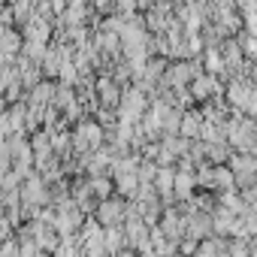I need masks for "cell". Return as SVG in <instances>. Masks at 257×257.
Masks as SVG:
<instances>
[{
	"label": "cell",
	"instance_id": "cell-1",
	"mask_svg": "<svg viewBox=\"0 0 257 257\" xmlns=\"http://www.w3.org/2000/svg\"><path fill=\"white\" fill-rule=\"evenodd\" d=\"M100 140H103L100 124L82 121V124L76 127V149H79V152H94V149H100Z\"/></svg>",
	"mask_w": 257,
	"mask_h": 257
},
{
	"label": "cell",
	"instance_id": "cell-2",
	"mask_svg": "<svg viewBox=\"0 0 257 257\" xmlns=\"http://www.w3.org/2000/svg\"><path fill=\"white\" fill-rule=\"evenodd\" d=\"M143 109H146V97H143L140 91H127V94H124L121 112H124V121H127V124L140 121V118H143Z\"/></svg>",
	"mask_w": 257,
	"mask_h": 257
},
{
	"label": "cell",
	"instance_id": "cell-3",
	"mask_svg": "<svg viewBox=\"0 0 257 257\" xmlns=\"http://www.w3.org/2000/svg\"><path fill=\"white\" fill-rule=\"evenodd\" d=\"M227 97H230V103H233V106H245L248 112L254 109V91H251V85H239V82H233Z\"/></svg>",
	"mask_w": 257,
	"mask_h": 257
},
{
	"label": "cell",
	"instance_id": "cell-4",
	"mask_svg": "<svg viewBox=\"0 0 257 257\" xmlns=\"http://www.w3.org/2000/svg\"><path fill=\"white\" fill-rule=\"evenodd\" d=\"M194 185H197V179H194V173H191V170L173 173V194H179V197H191Z\"/></svg>",
	"mask_w": 257,
	"mask_h": 257
},
{
	"label": "cell",
	"instance_id": "cell-5",
	"mask_svg": "<svg viewBox=\"0 0 257 257\" xmlns=\"http://www.w3.org/2000/svg\"><path fill=\"white\" fill-rule=\"evenodd\" d=\"M121 218H124L121 200H106V203L100 206V221H103V224H118Z\"/></svg>",
	"mask_w": 257,
	"mask_h": 257
},
{
	"label": "cell",
	"instance_id": "cell-6",
	"mask_svg": "<svg viewBox=\"0 0 257 257\" xmlns=\"http://www.w3.org/2000/svg\"><path fill=\"white\" fill-rule=\"evenodd\" d=\"M155 188H158V194H164V197H170V194H173V170H170L167 164H164V167L158 170Z\"/></svg>",
	"mask_w": 257,
	"mask_h": 257
},
{
	"label": "cell",
	"instance_id": "cell-7",
	"mask_svg": "<svg viewBox=\"0 0 257 257\" xmlns=\"http://www.w3.org/2000/svg\"><path fill=\"white\" fill-rule=\"evenodd\" d=\"M179 131H182V137H185V140H197V137H200V118L185 115V118L179 121Z\"/></svg>",
	"mask_w": 257,
	"mask_h": 257
},
{
	"label": "cell",
	"instance_id": "cell-8",
	"mask_svg": "<svg viewBox=\"0 0 257 257\" xmlns=\"http://www.w3.org/2000/svg\"><path fill=\"white\" fill-rule=\"evenodd\" d=\"M236 185V176L224 167H215L212 170V188H233Z\"/></svg>",
	"mask_w": 257,
	"mask_h": 257
},
{
	"label": "cell",
	"instance_id": "cell-9",
	"mask_svg": "<svg viewBox=\"0 0 257 257\" xmlns=\"http://www.w3.org/2000/svg\"><path fill=\"white\" fill-rule=\"evenodd\" d=\"M25 200H28V203H43V200H46V188H43L40 179H31V182L25 185Z\"/></svg>",
	"mask_w": 257,
	"mask_h": 257
},
{
	"label": "cell",
	"instance_id": "cell-10",
	"mask_svg": "<svg viewBox=\"0 0 257 257\" xmlns=\"http://www.w3.org/2000/svg\"><path fill=\"white\" fill-rule=\"evenodd\" d=\"M233 170L236 173H242V182H248L251 179V173H254V161L245 155V158H233Z\"/></svg>",
	"mask_w": 257,
	"mask_h": 257
},
{
	"label": "cell",
	"instance_id": "cell-11",
	"mask_svg": "<svg viewBox=\"0 0 257 257\" xmlns=\"http://www.w3.org/2000/svg\"><path fill=\"white\" fill-rule=\"evenodd\" d=\"M103 248H106V251H118V248H121V230H118V227H109V230L103 233Z\"/></svg>",
	"mask_w": 257,
	"mask_h": 257
},
{
	"label": "cell",
	"instance_id": "cell-12",
	"mask_svg": "<svg viewBox=\"0 0 257 257\" xmlns=\"http://www.w3.org/2000/svg\"><path fill=\"white\" fill-rule=\"evenodd\" d=\"M215 88H218V85H215V79H203V76H200V79L194 82V97H200V100H203V97H209Z\"/></svg>",
	"mask_w": 257,
	"mask_h": 257
},
{
	"label": "cell",
	"instance_id": "cell-13",
	"mask_svg": "<svg viewBox=\"0 0 257 257\" xmlns=\"http://www.w3.org/2000/svg\"><path fill=\"white\" fill-rule=\"evenodd\" d=\"M100 97H103V103H106V106L118 100V91H115V85H112L109 79H100Z\"/></svg>",
	"mask_w": 257,
	"mask_h": 257
},
{
	"label": "cell",
	"instance_id": "cell-14",
	"mask_svg": "<svg viewBox=\"0 0 257 257\" xmlns=\"http://www.w3.org/2000/svg\"><path fill=\"white\" fill-rule=\"evenodd\" d=\"M206 67H209L212 73H221V70H224V61H221V55H218V52H209V55H206Z\"/></svg>",
	"mask_w": 257,
	"mask_h": 257
},
{
	"label": "cell",
	"instance_id": "cell-15",
	"mask_svg": "<svg viewBox=\"0 0 257 257\" xmlns=\"http://www.w3.org/2000/svg\"><path fill=\"white\" fill-rule=\"evenodd\" d=\"M49 94H52V85H40V88L34 91V103H43V100H49Z\"/></svg>",
	"mask_w": 257,
	"mask_h": 257
},
{
	"label": "cell",
	"instance_id": "cell-16",
	"mask_svg": "<svg viewBox=\"0 0 257 257\" xmlns=\"http://www.w3.org/2000/svg\"><path fill=\"white\" fill-rule=\"evenodd\" d=\"M91 191H97V194H109V182H106V179H94V182H91Z\"/></svg>",
	"mask_w": 257,
	"mask_h": 257
},
{
	"label": "cell",
	"instance_id": "cell-17",
	"mask_svg": "<svg viewBox=\"0 0 257 257\" xmlns=\"http://www.w3.org/2000/svg\"><path fill=\"white\" fill-rule=\"evenodd\" d=\"M46 73H58V55L55 52H49V58H46Z\"/></svg>",
	"mask_w": 257,
	"mask_h": 257
},
{
	"label": "cell",
	"instance_id": "cell-18",
	"mask_svg": "<svg viewBox=\"0 0 257 257\" xmlns=\"http://www.w3.org/2000/svg\"><path fill=\"white\" fill-rule=\"evenodd\" d=\"M215 251H221V245H218V242H212V245H209V242H206V245H200V254H215Z\"/></svg>",
	"mask_w": 257,
	"mask_h": 257
},
{
	"label": "cell",
	"instance_id": "cell-19",
	"mask_svg": "<svg viewBox=\"0 0 257 257\" xmlns=\"http://www.w3.org/2000/svg\"><path fill=\"white\" fill-rule=\"evenodd\" d=\"M152 236H155V239H164V230H155ZM158 248H161V251H173V245H164V242H158Z\"/></svg>",
	"mask_w": 257,
	"mask_h": 257
},
{
	"label": "cell",
	"instance_id": "cell-20",
	"mask_svg": "<svg viewBox=\"0 0 257 257\" xmlns=\"http://www.w3.org/2000/svg\"><path fill=\"white\" fill-rule=\"evenodd\" d=\"M118 4L124 7V13H134L137 10V0H118Z\"/></svg>",
	"mask_w": 257,
	"mask_h": 257
},
{
	"label": "cell",
	"instance_id": "cell-21",
	"mask_svg": "<svg viewBox=\"0 0 257 257\" xmlns=\"http://www.w3.org/2000/svg\"><path fill=\"white\" fill-rule=\"evenodd\" d=\"M242 49H245V55H251V52H254V43H251V37H242Z\"/></svg>",
	"mask_w": 257,
	"mask_h": 257
}]
</instances>
